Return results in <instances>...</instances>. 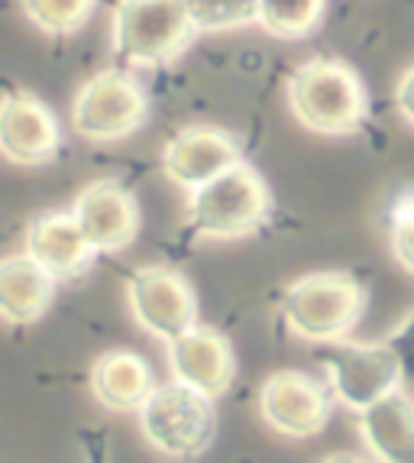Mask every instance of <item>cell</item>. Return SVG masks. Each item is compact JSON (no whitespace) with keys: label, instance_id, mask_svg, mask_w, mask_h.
<instances>
[{"label":"cell","instance_id":"1","mask_svg":"<svg viewBox=\"0 0 414 463\" xmlns=\"http://www.w3.org/2000/svg\"><path fill=\"white\" fill-rule=\"evenodd\" d=\"M288 110L317 137H346L366 120V88L340 59H307L288 75Z\"/></svg>","mask_w":414,"mask_h":463},{"label":"cell","instance_id":"2","mask_svg":"<svg viewBox=\"0 0 414 463\" xmlns=\"http://www.w3.org/2000/svg\"><path fill=\"white\" fill-rule=\"evenodd\" d=\"M366 292L350 272H307L282 292L285 327L311 344H337L360 325Z\"/></svg>","mask_w":414,"mask_h":463},{"label":"cell","instance_id":"3","mask_svg":"<svg viewBox=\"0 0 414 463\" xmlns=\"http://www.w3.org/2000/svg\"><path fill=\"white\" fill-rule=\"evenodd\" d=\"M194 26L182 0H117L110 16V46L130 69H162L192 46Z\"/></svg>","mask_w":414,"mask_h":463},{"label":"cell","instance_id":"4","mask_svg":"<svg viewBox=\"0 0 414 463\" xmlns=\"http://www.w3.org/2000/svg\"><path fill=\"white\" fill-rule=\"evenodd\" d=\"M272 194L253 165L237 163L188 192V227L204 240H243L266 224Z\"/></svg>","mask_w":414,"mask_h":463},{"label":"cell","instance_id":"5","mask_svg":"<svg viewBox=\"0 0 414 463\" xmlns=\"http://www.w3.org/2000/svg\"><path fill=\"white\" fill-rule=\"evenodd\" d=\"M139 434L155 454L169 460H194L201 457L217 434L214 399L182 386L162 383L136 411Z\"/></svg>","mask_w":414,"mask_h":463},{"label":"cell","instance_id":"6","mask_svg":"<svg viewBox=\"0 0 414 463\" xmlns=\"http://www.w3.org/2000/svg\"><path fill=\"white\" fill-rule=\"evenodd\" d=\"M149 98L127 69H104L78 88L69 124L88 143H117L146 124Z\"/></svg>","mask_w":414,"mask_h":463},{"label":"cell","instance_id":"7","mask_svg":"<svg viewBox=\"0 0 414 463\" xmlns=\"http://www.w3.org/2000/svg\"><path fill=\"white\" fill-rule=\"evenodd\" d=\"M324 376H327L330 399L350 411H366L385 395L399 392L405 376L395 350L376 340V344H356V340H337L330 344L324 356Z\"/></svg>","mask_w":414,"mask_h":463},{"label":"cell","instance_id":"8","mask_svg":"<svg viewBox=\"0 0 414 463\" xmlns=\"http://www.w3.org/2000/svg\"><path fill=\"white\" fill-rule=\"evenodd\" d=\"M127 305L146 334L172 344L198 327V295L172 266H139L127 276Z\"/></svg>","mask_w":414,"mask_h":463},{"label":"cell","instance_id":"9","mask_svg":"<svg viewBox=\"0 0 414 463\" xmlns=\"http://www.w3.org/2000/svg\"><path fill=\"white\" fill-rule=\"evenodd\" d=\"M334 415L327 386L301 370H276L259 386V418L282 438H315Z\"/></svg>","mask_w":414,"mask_h":463},{"label":"cell","instance_id":"10","mask_svg":"<svg viewBox=\"0 0 414 463\" xmlns=\"http://www.w3.org/2000/svg\"><path fill=\"white\" fill-rule=\"evenodd\" d=\"M71 217L94 253H120L139 233V204L117 178H98L71 201Z\"/></svg>","mask_w":414,"mask_h":463},{"label":"cell","instance_id":"11","mask_svg":"<svg viewBox=\"0 0 414 463\" xmlns=\"http://www.w3.org/2000/svg\"><path fill=\"white\" fill-rule=\"evenodd\" d=\"M61 146V130L49 104L30 91H7L0 98V159L10 165L52 163Z\"/></svg>","mask_w":414,"mask_h":463},{"label":"cell","instance_id":"12","mask_svg":"<svg viewBox=\"0 0 414 463\" xmlns=\"http://www.w3.org/2000/svg\"><path fill=\"white\" fill-rule=\"evenodd\" d=\"M165 356H169L172 383H182L207 399L227 392L233 386V376H237L231 340L217 327H192L178 340L165 344Z\"/></svg>","mask_w":414,"mask_h":463},{"label":"cell","instance_id":"13","mask_svg":"<svg viewBox=\"0 0 414 463\" xmlns=\"http://www.w3.org/2000/svg\"><path fill=\"white\" fill-rule=\"evenodd\" d=\"M237 163H243L237 139L221 127H184L162 146V172L184 192L207 185Z\"/></svg>","mask_w":414,"mask_h":463},{"label":"cell","instance_id":"14","mask_svg":"<svg viewBox=\"0 0 414 463\" xmlns=\"http://www.w3.org/2000/svg\"><path fill=\"white\" fill-rule=\"evenodd\" d=\"M24 253L30 256L39 269H46L55 282H69L78 279L88 266L94 263V250L85 240V233L78 231L75 217L69 211H49L39 214L30 227H26Z\"/></svg>","mask_w":414,"mask_h":463},{"label":"cell","instance_id":"15","mask_svg":"<svg viewBox=\"0 0 414 463\" xmlns=\"http://www.w3.org/2000/svg\"><path fill=\"white\" fill-rule=\"evenodd\" d=\"M362 448L376 463H414V399L399 389L356 415Z\"/></svg>","mask_w":414,"mask_h":463},{"label":"cell","instance_id":"16","mask_svg":"<svg viewBox=\"0 0 414 463\" xmlns=\"http://www.w3.org/2000/svg\"><path fill=\"white\" fill-rule=\"evenodd\" d=\"M91 395L104 411L130 415L139 411V405L149 399L155 389V379L149 364L133 350H108L100 354L88 376Z\"/></svg>","mask_w":414,"mask_h":463},{"label":"cell","instance_id":"17","mask_svg":"<svg viewBox=\"0 0 414 463\" xmlns=\"http://www.w3.org/2000/svg\"><path fill=\"white\" fill-rule=\"evenodd\" d=\"M55 279L26 253L0 256V321L10 327L36 325L52 308Z\"/></svg>","mask_w":414,"mask_h":463},{"label":"cell","instance_id":"18","mask_svg":"<svg viewBox=\"0 0 414 463\" xmlns=\"http://www.w3.org/2000/svg\"><path fill=\"white\" fill-rule=\"evenodd\" d=\"M327 0H256V24L276 39H305L321 26Z\"/></svg>","mask_w":414,"mask_h":463},{"label":"cell","instance_id":"19","mask_svg":"<svg viewBox=\"0 0 414 463\" xmlns=\"http://www.w3.org/2000/svg\"><path fill=\"white\" fill-rule=\"evenodd\" d=\"M26 20L49 36H69L91 20L98 0H20Z\"/></svg>","mask_w":414,"mask_h":463},{"label":"cell","instance_id":"20","mask_svg":"<svg viewBox=\"0 0 414 463\" xmlns=\"http://www.w3.org/2000/svg\"><path fill=\"white\" fill-rule=\"evenodd\" d=\"M194 33H227L256 24V0H182Z\"/></svg>","mask_w":414,"mask_h":463},{"label":"cell","instance_id":"21","mask_svg":"<svg viewBox=\"0 0 414 463\" xmlns=\"http://www.w3.org/2000/svg\"><path fill=\"white\" fill-rule=\"evenodd\" d=\"M389 250L395 263L414 276V194L401 198L389 214Z\"/></svg>","mask_w":414,"mask_h":463},{"label":"cell","instance_id":"22","mask_svg":"<svg viewBox=\"0 0 414 463\" xmlns=\"http://www.w3.org/2000/svg\"><path fill=\"white\" fill-rule=\"evenodd\" d=\"M391 350H395V356H399V364H401V376L411 379L414 383V311L405 317L399 325V331L391 334L389 340H385Z\"/></svg>","mask_w":414,"mask_h":463},{"label":"cell","instance_id":"23","mask_svg":"<svg viewBox=\"0 0 414 463\" xmlns=\"http://www.w3.org/2000/svg\"><path fill=\"white\" fill-rule=\"evenodd\" d=\"M395 108H399L401 120L408 127H414V65H408L399 75V85H395Z\"/></svg>","mask_w":414,"mask_h":463},{"label":"cell","instance_id":"24","mask_svg":"<svg viewBox=\"0 0 414 463\" xmlns=\"http://www.w3.org/2000/svg\"><path fill=\"white\" fill-rule=\"evenodd\" d=\"M321 463H376V460H369V457L362 454H350V450H337V454H327Z\"/></svg>","mask_w":414,"mask_h":463}]
</instances>
